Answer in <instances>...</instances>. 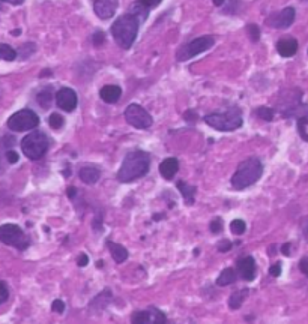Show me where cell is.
I'll list each match as a JSON object with an SVG mask.
<instances>
[{
	"label": "cell",
	"mask_w": 308,
	"mask_h": 324,
	"mask_svg": "<svg viewBox=\"0 0 308 324\" xmlns=\"http://www.w3.org/2000/svg\"><path fill=\"white\" fill-rule=\"evenodd\" d=\"M36 101H38V104H39L42 108H50L51 101H53V92H51V89L48 87V89L39 92L38 96H36Z\"/></svg>",
	"instance_id": "obj_24"
},
{
	"label": "cell",
	"mask_w": 308,
	"mask_h": 324,
	"mask_svg": "<svg viewBox=\"0 0 308 324\" xmlns=\"http://www.w3.org/2000/svg\"><path fill=\"white\" fill-rule=\"evenodd\" d=\"M247 30H248V36L253 42H257L260 39V29L256 24H250L247 27Z\"/></svg>",
	"instance_id": "obj_29"
},
{
	"label": "cell",
	"mask_w": 308,
	"mask_h": 324,
	"mask_svg": "<svg viewBox=\"0 0 308 324\" xmlns=\"http://www.w3.org/2000/svg\"><path fill=\"white\" fill-rule=\"evenodd\" d=\"M150 168V158L143 150H132L126 153L122 167L117 171V180L120 183H129L134 182L143 176L147 174Z\"/></svg>",
	"instance_id": "obj_1"
},
{
	"label": "cell",
	"mask_w": 308,
	"mask_h": 324,
	"mask_svg": "<svg viewBox=\"0 0 308 324\" xmlns=\"http://www.w3.org/2000/svg\"><path fill=\"white\" fill-rule=\"evenodd\" d=\"M232 246H233L232 242L224 239V240H221V242L218 243V251H219V252H227V251L232 249Z\"/></svg>",
	"instance_id": "obj_33"
},
{
	"label": "cell",
	"mask_w": 308,
	"mask_h": 324,
	"mask_svg": "<svg viewBox=\"0 0 308 324\" xmlns=\"http://www.w3.org/2000/svg\"><path fill=\"white\" fill-rule=\"evenodd\" d=\"M125 119L131 126H134L137 129H149L152 126V123H153L152 116L143 107H140L138 104H131V105L126 107Z\"/></svg>",
	"instance_id": "obj_9"
},
{
	"label": "cell",
	"mask_w": 308,
	"mask_h": 324,
	"mask_svg": "<svg viewBox=\"0 0 308 324\" xmlns=\"http://www.w3.org/2000/svg\"><path fill=\"white\" fill-rule=\"evenodd\" d=\"M293 21H295V9L293 8H284L281 12L274 15L269 23L275 29H287V27L292 26Z\"/></svg>",
	"instance_id": "obj_13"
},
{
	"label": "cell",
	"mask_w": 308,
	"mask_h": 324,
	"mask_svg": "<svg viewBox=\"0 0 308 324\" xmlns=\"http://www.w3.org/2000/svg\"><path fill=\"white\" fill-rule=\"evenodd\" d=\"M17 59V51L8 45V44H0V60H8L12 62Z\"/></svg>",
	"instance_id": "obj_23"
},
{
	"label": "cell",
	"mask_w": 308,
	"mask_h": 324,
	"mask_svg": "<svg viewBox=\"0 0 308 324\" xmlns=\"http://www.w3.org/2000/svg\"><path fill=\"white\" fill-rule=\"evenodd\" d=\"M107 246H108V249L111 252V257H113V260L116 263H123L125 260H128V251L122 245H119V243H114V242L108 240Z\"/></svg>",
	"instance_id": "obj_19"
},
{
	"label": "cell",
	"mask_w": 308,
	"mask_h": 324,
	"mask_svg": "<svg viewBox=\"0 0 308 324\" xmlns=\"http://www.w3.org/2000/svg\"><path fill=\"white\" fill-rule=\"evenodd\" d=\"M178 189L181 191V194H182V197H184L185 203H187V204H193V201H194V192H196V188H193V186H188L185 182H178Z\"/></svg>",
	"instance_id": "obj_22"
},
{
	"label": "cell",
	"mask_w": 308,
	"mask_h": 324,
	"mask_svg": "<svg viewBox=\"0 0 308 324\" xmlns=\"http://www.w3.org/2000/svg\"><path fill=\"white\" fill-rule=\"evenodd\" d=\"M304 236H305V239L308 240V224H307V227H305V230H304Z\"/></svg>",
	"instance_id": "obj_44"
},
{
	"label": "cell",
	"mask_w": 308,
	"mask_h": 324,
	"mask_svg": "<svg viewBox=\"0 0 308 324\" xmlns=\"http://www.w3.org/2000/svg\"><path fill=\"white\" fill-rule=\"evenodd\" d=\"M0 240H2L5 245L14 246L20 251L27 249L30 245L29 237L17 224H5L0 227Z\"/></svg>",
	"instance_id": "obj_6"
},
{
	"label": "cell",
	"mask_w": 308,
	"mask_h": 324,
	"mask_svg": "<svg viewBox=\"0 0 308 324\" xmlns=\"http://www.w3.org/2000/svg\"><path fill=\"white\" fill-rule=\"evenodd\" d=\"M138 2H140L141 5H144L146 8H149V9H150V8H155V6H158V5L163 2V0H138Z\"/></svg>",
	"instance_id": "obj_35"
},
{
	"label": "cell",
	"mask_w": 308,
	"mask_h": 324,
	"mask_svg": "<svg viewBox=\"0 0 308 324\" xmlns=\"http://www.w3.org/2000/svg\"><path fill=\"white\" fill-rule=\"evenodd\" d=\"M212 2H213V5H215V6H222L225 0H212Z\"/></svg>",
	"instance_id": "obj_43"
},
{
	"label": "cell",
	"mask_w": 308,
	"mask_h": 324,
	"mask_svg": "<svg viewBox=\"0 0 308 324\" xmlns=\"http://www.w3.org/2000/svg\"><path fill=\"white\" fill-rule=\"evenodd\" d=\"M203 120L212 126L216 131H222V132H232L236 131L238 128L242 126L244 120L241 116V111L238 108H232L222 113H212L203 117Z\"/></svg>",
	"instance_id": "obj_4"
},
{
	"label": "cell",
	"mask_w": 308,
	"mask_h": 324,
	"mask_svg": "<svg viewBox=\"0 0 308 324\" xmlns=\"http://www.w3.org/2000/svg\"><path fill=\"white\" fill-rule=\"evenodd\" d=\"M88 263H89V258H88V255H85V254H82V255L79 257V261H77L79 267H86Z\"/></svg>",
	"instance_id": "obj_39"
},
{
	"label": "cell",
	"mask_w": 308,
	"mask_h": 324,
	"mask_svg": "<svg viewBox=\"0 0 308 324\" xmlns=\"http://www.w3.org/2000/svg\"><path fill=\"white\" fill-rule=\"evenodd\" d=\"M269 275H271V276H274V278L280 276V275H281V266H280V264H275V266H272V267L269 269Z\"/></svg>",
	"instance_id": "obj_38"
},
{
	"label": "cell",
	"mask_w": 308,
	"mask_h": 324,
	"mask_svg": "<svg viewBox=\"0 0 308 324\" xmlns=\"http://www.w3.org/2000/svg\"><path fill=\"white\" fill-rule=\"evenodd\" d=\"M131 14H134L140 21H144V20L147 18L149 8H146L144 5H141L140 2H137V3L134 5V8H132V12H131Z\"/></svg>",
	"instance_id": "obj_25"
},
{
	"label": "cell",
	"mask_w": 308,
	"mask_h": 324,
	"mask_svg": "<svg viewBox=\"0 0 308 324\" xmlns=\"http://www.w3.org/2000/svg\"><path fill=\"white\" fill-rule=\"evenodd\" d=\"M92 41H94L95 45H103L104 41H105V35H104V32L97 30V32L94 33V36H92Z\"/></svg>",
	"instance_id": "obj_32"
},
{
	"label": "cell",
	"mask_w": 308,
	"mask_h": 324,
	"mask_svg": "<svg viewBox=\"0 0 308 324\" xmlns=\"http://www.w3.org/2000/svg\"><path fill=\"white\" fill-rule=\"evenodd\" d=\"M215 44V38L213 36H200V38H196L193 39L191 42L182 45L179 50H178V54H176V59L179 62H185V60H190L191 57L203 53V51H207L209 48H212Z\"/></svg>",
	"instance_id": "obj_7"
},
{
	"label": "cell",
	"mask_w": 308,
	"mask_h": 324,
	"mask_svg": "<svg viewBox=\"0 0 308 324\" xmlns=\"http://www.w3.org/2000/svg\"><path fill=\"white\" fill-rule=\"evenodd\" d=\"M119 8V0H95L94 11L101 20L111 18Z\"/></svg>",
	"instance_id": "obj_12"
},
{
	"label": "cell",
	"mask_w": 308,
	"mask_h": 324,
	"mask_svg": "<svg viewBox=\"0 0 308 324\" xmlns=\"http://www.w3.org/2000/svg\"><path fill=\"white\" fill-rule=\"evenodd\" d=\"M9 299V290L5 282H0V305H3Z\"/></svg>",
	"instance_id": "obj_30"
},
{
	"label": "cell",
	"mask_w": 308,
	"mask_h": 324,
	"mask_svg": "<svg viewBox=\"0 0 308 324\" xmlns=\"http://www.w3.org/2000/svg\"><path fill=\"white\" fill-rule=\"evenodd\" d=\"M48 149V138L41 131H33L21 141V150L29 159H41Z\"/></svg>",
	"instance_id": "obj_5"
},
{
	"label": "cell",
	"mask_w": 308,
	"mask_h": 324,
	"mask_svg": "<svg viewBox=\"0 0 308 324\" xmlns=\"http://www.w3.org/2000/svg\"><path fill=\"white\" fill-rule=\"evenodd\" d=\"M263 174V164L257 158H250L242 162L235 176L232 177V185L235 189H245L254 185Z\"/></svg>",
	"instance_id": "obj_3"
},
{
	"label": "cell",
	"mask_w": 308,
	"mask_h": 324,
	"mask_svg": "<svg viewBox=\"0 0 308 324\" xmlns=\"http://www.w3.org/2000/svg\"><path fill=\"white\" fill-rule=\"evenodd\" d=\"M178 170H179V162L176 158H167L161 162V165H160V173L167 180H172L176 176Z\"/></svg>",
	"instance_id": "obj_16"
},
{
	"label": "cell",
	"mask_w": 308,
	"mask_h": 324,
	"mask_svg": "<svg viewBox=\"0 0 308 324\" xmlns=\"http://www.w3.org/2000/svg\"><path fill=\"white\" fill-rule=\"evenodd\" d=\"M166 321H167L166 314L155 306H149L147 309L137 311L132 315L134 324H164Z\"/></svg>",
	"instance_id": "obj_10"
},
{
	"label": "cell",
	"mask_w": 308,
	"mask_h": 324,
	"mask_svg": "<svg viewBox=\"0 0 308 324\" xmlns=\"http://www.w3.org/2000/svg\"><path fill=\"white\" fill-rule=\"evenodd\" d=\"M277 51L283 57H292L298 51V41L293 38H281L277 42Z\"/></svg>",
	"instance_id": "obj_15"
},
{
	"label": "cell",
	"mask_w": 308,
	"mask_h": 324,
	"mask_svg": "<svg viewBox=\"0 0 308 324\" xmlns=\"http://www.w3.org/2000/svg\"><path fill=\"white\" fill-rule=\"evenodd\" d=\"M236 278H238V275H236V272L233 270V269H224L222 272H221V275L218 276V279H216V285H219V287H225V285H232L235 281H236Z\"/></svg>",
	"instance_id": "obj_20"
},
{
	"label": "cell",
	"mask_w": 308,
	"mask_h": 324,
	"mask_svg": "<svg viewBox=\"0 0 308 324\" xmlns=\"http://www.w3.org/2000/svg\"><path fill=\"white\" fill-rule=\"evenodd\" d=\"M56 104L60 110L66 111V113H71L75 110L77 107V95L72 89L69 87H63L57 92L56 95Z\"/></svg>",
	"instance_id": "obj_11"
},
{
	"label": "cell",
	"mask_w": 308,
	"mask_h": 324,
	"mask_svg": "<svg viewBox=\"0 0 308 324\" xmlns=\"http://www.w3.org/2000/svg\"><path fill=\"white\" fill-rule=\"evenodd\" d=\"M39 125V117L32 110H21L12 114L8 120V128L15 132L30 131L35 129Z\"/></svg>",
	"instance_id": "obj_8"
},
{
	"label": "cell",
	"mask_w": 308,
	"mask_h": 324,
	"mask_svg": "<svg viewBox=\"0 0 308 324\" xmlns=\"http://www.w3.org/2000/svg\"><path fill=\"white\" fill-rule=\"evenodd\" d=\"M299 270L308 278V257H304V258L299 261Z\"/></svg>",
	"instance_id": "obj_37"
},
{
	"label": "cell",
	"mask_w": 308,
	"mask_h": 324,
	"mask_svg": "<svg viewBox=\"0 0 308 324\" xmlns=\"http://www.w3.org/2000/svg\"><path fill=\"white\" fill-rule=\"evenodd\" d=\"M248 294H250V290H248V288H244V290H241V291L233 293L232 296H230V299H228V306L232 308V309H238V308L244 303V300L248 297Z\"/></svg>",
	"instance_id": "obj_21"
},
{
	"label": "cell",
	"mask_w": 308,
	"mask_h": 324,
	"mask_svg": "<svg viewBox=\"0 0 308 324\" xmlns=\"http://www.w3.org/2000/svg\"><path fill=\"white\" fill-rule=\"evenodd\" d=\"M138 26H140V20L134 14H126L122 15L119 20H116L114 24L111 26V35L117 42V45L122 47L123 50L131 48L137 38Z\"/></svg>",
	"instance_id": "obj_2"
},
{
	"label": "cell",
	"mask_w": 308,
	"mask_h": 324,
	"mask_svg": "<svg viewBox=\"0 0 308 324\" xmlns=\"http://www.w3.org/2000/svg\"><path fill=\"white\" fill-rule=\"evenodd\" d=\"M257 116L266 122H271L274 119V110L268 108V107H260V108H257Z\"/></svg>",
	"instance_id": "obj_27"
},
{
	"label": "cell",
	"mask_w": 308,
	"mask_h": 324,
	"mask_svg": "<svg viewBox=\"0 0 308 324\" xmlns=\"http://www.w3.org/2000/svg\"><path fill=\"white\" fill-rule=\"evenodd\" d=\"M6 159H8L9 164H17L18 159H20V156H18V153H17L15 150L9 149V150L6 152Z\"/></svg>",
	"instance_id": "obj_34"
},
{
	"label": "cell",
	"mask_w": 308,
	"mask_h": 324,
	"mask_svg": "<svg viewBox=\"0 0 308 324\" xmlns=\"http://www.w3.org/2000/svg\"><path fill=\"white\" fill-rule=\"evenodd\" d=\"M281 252H283V255H289V254H290V245H289V243H286V245H283V248H281Z\"/></svg>",
	"instance_id": "obj_41"
},
{
	"label": "cell",
	"mask_w": 308,
	"mask_h": 324,
	"mask_svg": "<svg viewBox=\"0 0 308 324\" xmlns=\"http://www.w3.org/2000/svg\"><path fill=\"white\" fill-rule=\"evenodd\" d=\"M66 195H68L69 198H74V197H75V188H68Z\"/></svg>",
	"instance_id": "obj_42"
},
{
	"label": "cell",
	"mask_w": 308,
	"mask_h": 324,
	"mask_svg": "<svg viewBox=\"0 0 308 324\" xmlns=\"http://www.w3.org/2000/svg\"><path fill=\"white\" fill-rule=\"evenodd\" d=\"M51 308H53V311L54 312H57V314H62L63 311H65V303L62 302V300H54L53 302V305H51Z\"/></svg>",
	"instance_id": "obj_36"
},
{
	"label": "cell",
	"mask_w": 308,
	"mask_h": 324,
	"mask_svg": "<svg viewBox=\"0 0 308 324\" xmlns=\"http://www.w3.org/2000/svg\"><path fill=\"white\" fill-rule=\"evenodd\" d=\"M236 267H238V272L244 281H253L256 278L257 269H256V261L253 257H245V258L238 260Z\"/></svg>",
	"instance_id": "obj_14"
},
{
	"label": "cell",
	"mask_w": 308,
	"mask_h": 324,
	"mask_svg": "<svg viewBox=\"0 0 308 324\" xmlns=\"http://www.w3.org/2000/svg\"><path fill=\"white\" fill-rule=\"evenodd\" d=\"M245 228H247V225L242 219H235L232 224H230V230H232L233 234H238V236L242 234L245 231Z\"/></svg>",
	"instance_id": "obj_26"
},
{
	"label": "cell",
	"mask_w": 308,
	"mask_h": 324,
	"mask_svg": "<svg viewBox=\"0 0 308 324\" xmlns=\"http://www.w3.org/2000/svg\"><path fill=\"white\" fill-rule=\"evenodd\" d=\"M79 176H80V180L86 185H94L100 180L101 177V171L100 168L97 167H92V165H88V167H83L80 171H79Z\"/></svg>",
	"instance_id": "obj_17"
},
{
	"label": "cell",
	"mask_w": 308,
	"mask_h": 324,
	"mask_svg": "<svg viewBox=\"0 0 308 324\" xmlns=\"http://www.w3.org/2000/svg\"><path fill=\"white\" fill-rule=\"evenodd\" d=\"M48 123H50V126H51V128H54V129H59V128H62V126H63L65 120H63V117H62L60 114H57V113H53V114L50 116V119H48Z\"/></svg>",
	"instance_id": "obj_28"
},
{
	"label": "cell",
	"mask_w": 308,
	"mask_h": 324,
	"mask_svg": "<svg viewBox=\"0 0 308 324\" xmlns=\"http://www.w3.org/2000/svg\"><path fill=\"white\" fill-rule=\"evenodd\" d=\"M222 228H224V225H222V221H221L219 218H216V219H213V221L210 222V231H212V233L218 234V233L222 231Z\"/></svg>",
	"instance_id": "obj_31"
},
{
	"label": "cell",
	"mask_w": 308,
	"mask_h": 324,
	"mask_svg": "<svg viewBox=\"0 0 308 324\" xmlns=\"http://www.w3.org/2000/svg\"><path fill=\"white\" fill-rule=\"evenodd\" d=\"M0 2H6V3H11V5H21L24 0H0Z\"/></svg>",
	"instance_id": "obj_40"
},
{
	"label": "cell",
	"mask_w": 308,
	"mask_h": 324,
	"mask_svg": "<svg viewBox=\"0 0 308 324\" xmlns=\"http://www.w3.org/2000/svg\"><path fill=\"white\" fill-rule=\"evenodd\" d=\"M100 96L107 104H116L122 96V89L119 86H105L101 89Z\"/></svg>",
	"instance_id": "obj_18"
}]
</instances>
